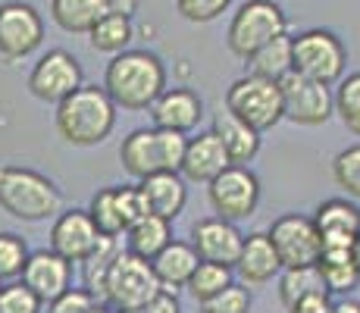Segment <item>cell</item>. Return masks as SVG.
Listing matches in <instances>:
<instances>
[{
    "instance_id": "obj_1",
    "label": "cell",
    "mask_w": 360,
    "mask_h": 313,
    "mask_svg": "<svg viewBox=\"0 0 360 313\" xmlns=\"http://www.w3.org/2000/svg\"><path fill=\"white\" fill-rule=\"evenodd\" d=\"M103 88L116 107L129 113L150 110L166 91V66L150 51H122L107 63Z\"/></svg>"
},
{
    "instance_id": "obj_2",
    "label": "cell",
    "mask_w": 360,
    "mask_h": 313,
    "mask_svg": "<svg viewBox=\"0 0 360 313\" xmlns=\"http://www.w3.org/2000/svg\"><path fill=\"white\" fill-rule=\"evenodd\" d=\"M116 103L103 85H82L75 94H69L63 103H57L53 125L60 138L72 148H94L110 138L116 129Z\"/></svg>"
},
{
    "instance_id": "obj_3",
    "label": "cell",
    "mask_w": 360,
    "mask_h": 313,
    "mask_svg": "<svg viewBox=\"0 0 360 313\" xmlns=\"http://www.w3.org/2000/svg\"><path fill=\"white\" fill-rule=\"evenodd\" d=\"M63 204V191L44 172H34L29 166H0V210H6L13 219H57Z\"/></svg>"
},
{
    "instance_id": "obj_4",
    "label": "cell",
    "mask_w": 360,
    "mask_h": 313,
    "mask_svg": "<svg viewBox=\"0 0 360 313\" xmlns=\"http://www.w3.org/2000/svg\"><path fill=\"white\" fill-rule=\"evenodd\" d=\"M185 151H188V138L182 132L150 125V129H135L122 138L120 163L131 179L144 182L150 176H160V172H179Z\"/></svg>"
},
{
    "instance_id": "obj_5",
    "label": "cell",
    "mask_w": 360,
    "mask_h": 313,
    "mask_svg": "<svg viewBox=\"0 0 360 313\" xmlns=\"http://www.w3.org/2000/svg\"><path fill=\"white\" fill-rule=\"evenodd\" d=\"M288 34V16L276 0H245L235 10L226 44L238 60H251L269 41Z\"/></svg>"
},
{
    "instance_id": "obj_6",
    "label": "cell",
    "mask_w": 360,
    "mask_h": 313,
    "mask_svg": "<svg viewBox=\"0 0 360 313\" xmlns=\"http://www.w3.org/2000/svg\"><path fill=\"white\" fill-rule=\"evenodd\" d=\"M163 291L160 279L154 273V263L141 260V257L120 250V257L113 260L103 282V298L110 301V307L120 313H135L141 310L150 298H157Z\"/></svg>"
},
{
    "instance_id": "obj_7",
    "label": "cell",
    "mask_w": 360,
    "mask_h": 313,
    "mask_svg": "<svg viewBox=\"0 0 360 313\" xmlns=\"http://www.w3.org/2000/svg\"><path fill=\"white\" fill-rule=\"evenodd\" d=\"M295 72L323 85H338L348 69V47L332 29H307L292 41Z\"/></svg>"
},
{
    "instance_id": "obj_8",
    "label": "cell",
    "mask_w": 360,
    "mask_h": 313,
    "mask_svg": "<svg viewBox=\"0 0 360 313\" xmlns=\"http://www.w3.org/2000/svg\"><path fill=\"white\" fill-rule=\"evenodd\" d=\"M226 110H232L238 120L254 125L260 135L285 120L279 82L260 79V75H251V72L235 79L229 85V91H226Z\"/></svg>"
},
{
    "instance_id": "obj_9",
    "label": "cell",
    "mask_w": 360,
    "mask_h": 313,
    "mask_svg": "<svg viewBox=\"0 0 360 313\" xmlns=\"http://www.w3.org/2000/svg\"><path fill=\"white\" fill-rule=\"evenodd\" d=\"M269 238L282 260V269L297 267H320L323 260V232L316 229L314 217L304 213H285V217L273 219L269 226Z\"/></svg>"
},
{
    "instance_id": "obj_10",
    "label": "cell",
    "mask_w": 360,
    "mask_h": 313,
    "mask_svg": "<svg viewBox=\"0 0 360 313\" xmlns=\"http://www.w3.org/2000/svg\"><path fill=\"white\" fill-rule=\"evenodd\" d=\"M282 88V107H285V120L295 125H326L335 113V91L323 82H314L301 72H288L279 82Z\"/></svg>"
},
{
    "instance_id": "obj_11",
    "label": "cell",
    "mask_w": 360,
    "mask_h": 313,
    "mask_svg": "<svg viewBox=\"0 0 360 313\" xmlns=\"http://www.w3.org/2000/svg\"><path fill=\"white\" fill-rule=\"evenodd\" d=\"M207 200L213 213L229 222L248 219L257 213L260 204V179L254 176L251 166H229L223 176H217L207 185Z\"/></svg>"
},
{
    "instance_id": "obj_12",
    "label": "cell",
    "mask_w": 360,
    "mask_h": 313,
    "mask_svg": "<svg viewBox=\"0 0 360 313\" xmlns=\"http://www.w3.org/2000/svg\"><path fill=\"white\" fill-rule=\"evenodd\" d=\"M44 41V19L32 4L6 0L0 4V57L19 63L32 57Z\"/></svg>"
},
{
    "instance_id": "obj_13",
    "label": "cell",
    "mask_w": 360,
    "mask_h": 313,
    "mask_svg": "<svg viewBox=\"0 0 360 313\" xmlns=\"http://www.w3.org/2000/svg\"><path fill=\"white\" fill-rule=\"evenodd\" d=\"M82 85H85V75H82L79 60L69 51H47L29 72V91L53 107L63 103L69 94H75Z\"/></svg>"
},
{
    "instance_id": "obj_14",
    "label": "cell",
    "mask_w": 360,
    "mask_h": 313,
    "mask_svg": "<svg viewBox=\"0 0 360 313\" xmlns=\"http://www.w3.org/2000/svg\"><path fill=\"white\" fill-rule=\"evenodd\" d=\"M101 241L103 235L88 210H63L51 226V250H57L69 263H85L101 248Z\"/></svg>"
},
{
    "instance_id": "obj_15",
    "label": "cell",
    "mask_w": 360,
    "mask_h": 313,
    "mask_svg": "<svg viewBox=\"0 0 360 313\" xmlns=\"http://www.w3.org/2000/svg\"><path fill=\"white\" fill-rule=\"evenodd\" d=\"M191 245H195L200 260L226 263V267L235 269L241 245H245V235H241V229L229 219L207 217V219H198L195 226H191Z\"/></svg>"
},
{
    "instance_id": "obj_16",
    "label": "cell",
    "mask_w": 360,
    "mask_h": 313,
    "mask_svg": "<svg viewBox=\"0 0 360 313\" xmlns=\"http://www.w3.org/2000/svg\"><path fill=\"white\" fill-rule=\"evenodd\" d=\"M22 282L29 285L44 304H53L60 295L69 291V282H72V263H69L66 257H60L57 250H51V248L32 250L29 263H25Z\"/></svg>"
},
{
    "instance_id": "obj_17",
    "label": "cell",
    "mask_w": 360,
    "mask_h": 313,
    "mask_svg": "<svg viewBox=\"0 0 360 313\" xmlns=\"http://www.w3.org/2000/svg\"><path fill=\"white\" fill-rule=\"evenodd\" d=\"M232 166L229 151L223 148L213 132H200L198 138H188V151H185L182 160V176L185 182H198V185H210L217 176H223Z\"/></svg>"
},
{
    "instance_id": "obj_18",
    "label": "cell",
    "mask_w": 360,
    "mask_h": 313,
    "mask_svg": "<svg viewBox=\"0 0 360 313\" xmlns=\"http://www.w3.org/2000/svg\"><path fill=\"white\" fill-rule=\"evenodd\" d=\"M150 120L157 129H169V132H188L198 129V122L204 120V101L191 91V88H166L160 94V101L150 107Z\"/></svg>"
},
{
    "instance_id": "obj_19",
    "label": "cell",
    "mask_w": 360,
    "mask_h": 313,
    "mask_svg": "<svg viewBox=\"0 0 360 313\" xmlns=\"http://www.w3.org/2000/svg\"><path fill=\"white\" fill-rule=\"evenodd\" d=\"M282 273V260L273 248V238L266 232H251L245 235L238 263H235V276L241 285H266Z\"/></svg>"
},
{
    "instance_id": "obj_20",
    "label": "cell",
    "mask_w": 360,
    "mask_h": 313,
    "mask_svg": "<svg viewBox=\"0 0 360 313\" xmlns=\"http://www.w3.org/2000/svg\"><path fill=\"white\" fill-rule=\"evenodd\" d=\"M138 188H141L144 200H148V210L166 222H176L182 217L185 204H188V188H185L182 172H160V176L138 182Z\"/></svg>"
},
{
    "instance_id": "obj_21",
    "label": "cell",
    "mask_w": 360,
    "mask_h": 313,
    "mask_svg": "<svg viewBox=\"0 0 360 313\" xmlns=\"http://www.w3.org/2000/svg\"><path fill=\"white\" fill-rule=\"evenodd\" d=\"M210 132L223 141V148L229 151L235 166H248L260 154V132L254 129V125H248L245 120H238L232 110L219 107V113L213 116Z\"/></svg>"
},
{
    "instance_id": "obj_22",
    "label": "cell",
    "mask_w": 360,
    "mask_h": 313,
    "mask_svg": "<svg viewBox=\"0 0 360 313\" xmlns=\"http://www.w3.org/2000/svg\"><path fill=\"white\" fill-rule=\"evenodd\" d=\"M150 263H154V273H157V279H160L163 288L166 291H179V288H188V282H191V276H195L200 257H198V250H195L191 241H176L172 238Z\"/></svg>"
},
{
    "instance_id": "obj_23",
    "label": "cell",
    "mask_w": 360,
    "mask_h": 313,
    "mask_svg": "<svg viewBox=\"0 0 360 313\" xmlns=\"http://www.w3.org/2000/svg\"><path fill=\"white\" fill-rule=\"evenodd\" d=\"M107 13H113V0H51L53 23L72 34H88Z\"/></svg>"
},
{
    "instance_id": "obj_24",
    "label": "cell",
    "mask_w": 360,
    "mask_h": 313,
    "mask_svg": "<svg viewBox=\"0 0 360 313\" xmlns=\"http://www.w3.org/2000/svg\"><path fill=\"white\" fill-rule=\"evenodd\" d=\"M292 41L295 34H282V38L269 41L266 47H260L248 63V72L260 75L269 82H282L288 72H295V57H292Z\"/></svg>"
},
{
    "instance_id": "obj_25",
    "label": "cell",
    "mask_w": 360,
    "mask_h": 313,
    "mask_svg": "<svg viewBox=\"0 0 360 313\" xmlns=\"http://www.w3.org/2000/svg\"><path fill=\"white\" fill-rule=\"evenodd\" d=\"M172 241V222H166L160 217H144L141 222L126 232V245H129V254L141 257V260H154L157 254Z\"/></svg>"
},
{
    "instance_id": "obj_26",
    "label": "cell",
    "mask_w": 360,
    "mask_h": 313,
    "mask_svg": "<svg viewBox=\"0 0 360 313\" xmlns=\"http://www.w3.org/2000/svg\"><path fill=\"white\" fill-rule=\"evenodd\" d=\"M314 222L323 235H360V207L351 198H329L316 207Z\"/></svg>"
},
{
    "instance_id": "obj_27",
    "label": "cell",
    "mask_w": 360,
    "mask_h": 313,
    "mask_svg": "<svg viewBox=\"0 0 360 313\" xmlns=\"http://www.w3.org/2000/svg\"><path fill=\"white\" fill-rule=\"evenodd\" d=\"M88 38H91L94 51L113 53V57H116V53L129 51V41L135 38V25H131V16L113 10V13H107V16H103L91 32H88Z\"/></svg>"
},
{
    "instance_id": "obj_28",
    "label": "cell",
    "mask_w": 360,
    "mask_h": 313,
    "mask_svg": "<svg viewBox=\"0 0 360 313\" xmlns=\"http://www.w3.org/2000/svg\"><path fill=\"white\" fill-rule=\"evenodd\" d=\"M320 291H326L320 267H297V269H282L279 273V301L285 310L295 307L304 298L320 295Z\"/></svg>"
},
{
    "instance_id": "obj_29",
    "label": "cell",
    "mask_w": 360,
    "mask_h": 313,
    "mask_svg": "<svg viewBox=\"0 0 360 313\" xmlns=\"http://www.w3.org/2000/svg\"><path fill=\"white\" fill-rule=\"evenodd\" d=\"M88 213H91L94 226L101 229L103 238H120V235L129 232L126 219H122V210H120V191H116V188H101V191H94Z\"/></svg>"
},
{
    "instance_id": "obj_30",
    "label": "cell",
    "mask_w": 360,
    "mask_h": 313,
    "mask_svg": "<svg viewBox=\"0 0 360 313\" xmlns=\"http://www.w3.org/2000/svg\"><path fill=\"white\" fill-rule=\"evenodd\" d=\"M235 282V269L226 267V263H210V260H200L195 276H191L188 282V291L191 298H195L198 304L210 301V298H217L223 288H229Z\"/></svg>"
},
{
    "instance_id": "obj_31",
    "label": "cell",
    "mask_w": 360,
    "mask_h": 313,
    "mask_svg": "<svg viewBox=\"0 0 360 313\" xmlns=\"http://www.w3.org/2000/svg\"><path fill=\"white\" fill-rule=\"evenodd\" d=\"M335 116L351 135L360 138V72H351L335 88Z\"/></svg>"
},
{
    "instance_id": "obj_32",
    "label": "cell",
    "mask_w": 360,
    "mask_h": 313,
    "mask_svg": "<svg viewBox=\"0 0 360 313\" xmlns=\"http://www.w3.org/2000/svg\"><path fill=\"white\" fill-rule=\"evenodd\" d=\"M320 276L326 282L329 295L348 298L360 285V263L354 260H335V257H323L320 260Z\"/></svg>"
},
{
    "instance_id": "obj_33",
    "label": "cell",
    "mask_w": 360,
    "mask_h": 313,
    "mask_svg": "<svg viewBox=\"0 0 360 313\" xmlns=\"http://www.w3.org/2000/svg\"><path fill=\"white\" fill-rule=\"evenodd\" d=\"M32 250L25 245L22 235L16 232H0V282H13L25 273Z\"/></svg>"
},
{
    "instance_id": "obj_34",
    "label": "cell",
    "mask_w": 360,
    "mask_h": 313,
    "mask_svg": "<svg viewBox=\"0 0 360 313\" xmlns=\"http://www.w3.org/2000/svg\"><path fill=\"white\" fill-rule=\"evenodd\" d=\"M332 179L348 198L360 200V144L338 151L335 160H332Z\"/></svg>"
},
{
    "instance_id": "obj_35",
    "label": "cell",
    "mask_w": 360,
    "mask_h": 313,
    "mask_svg": "<svg viewBox=\"0 0 360 313\" xmlns=\"http://www.w3.org/2000/svg\"><path fill=\"white\" fill-rule=\"evenodd\" d=\"M200 313H251V291H248V285L232 282L217 298L200 304Z\"/></svg>"
},
{
    "instance_id": "obj_36",
    "label": "cell",
    "mask_w": 360,
    "mask_h": 313,
    "mask_svg": "<svg viewBox=\"0 0 360 313\" xmlns=\"http://www.w3.org/2000/svg\"><path fill=\"white\" fill-rule=\"evenodd\" d=\"M44 301L25 282H10L0 291V313H41Z\"/></svg>"
},
{
    "instance_id": "obj_37",
    "label": "cell",
    "mask_w": 360,
    "mask_h": 313,
    "mask_svg": "<svg viewBox=\"0 0 360 313\" xmlns=\"http://www.w3.org/2000/svg\"><path fill=\"white\" fill-rule=\"evenodd\" d=\"M232 6V0H176V10L188 23H213Z\"/></svg>"
},
{
    "instance_id": "obj_38",
    "label": "cell",
    "mask_w": 360,
    "mask_h": 313,
    "mask_svg": "<svg viewBox=\"0 0 360 313\" xmlns=\"http://www.w3.org/2000/svg\"><path fill=\"white\" fill-rule=\"evenodd\" d=\"M116 191H120V210H122V219H126L129 229L135 226V222H141L144 217H150L148 200H144L138 185H120Z\"/></svg>"
},
{
    "instance_id": "obj_39",
    "label": "cell",
    "mask_w": 360,
    "mask_h": 313,
    "mask_svg": "<svg viewBox=\"0 0 360 313\" xmlns=\"http://www.w3.org/2000/svg\"><path fill=\"white\" fill-rule=\"evenodd\" d=\"M47 307H51V313H94L98 310V298L88 288H69L66 295H60Z\"/></svg>"
},
{
    "instance_id": "obj_40",
    "label": "cell",
    "mask_w": 360,
    "mask_h": 313,
    "mask_svg": "<svg viewBox=\"0 0 360 313\" xmlns=\"http://www.w3.org/2000/svg\"><path fill=\"white\" fill-rule=\"evenodd\" d=\"M335 301H332L329 291H320V295H310L304 301H297L295 307H288V313H332Z\"/></svg>"
},
{
    "instance_id": "obj_41",
    "label": "cell",
    "mask_w": 360,
    "mask_h": 313,
    "mask_svg": "<svg viewBox=\"0 0 360 313\" xmlns=\"http://www.w3.org/2000/svg\"><path fill=\"white\" fill-rule=\"evenodd\" d=\"M135 313H182V304H179V298H176V291H160L157 298H150L148 304H144L141 310H135Z\"/></svg>"
},
{
    "instance_id": "obj_42",
    "label": "cell",
    "mask_w": 360,
    "mask_h": 313,
    "mask_svg": "<svg viewBox=\"0 0 360 313\" xmlns=\"http://www.w3.org/2000/svg\"><path fill=\"white\" fill-rule=\"evenodd\" d=\"M332 313H360V301H354V298H342V301H335Z\"/></svg>"
},
{
    "instance_id": "obj_43",
    "label": "cell",
    "mask_w": 360,
    "mask_h": 313,
    "mask_svg": "<svg viewBox=\"0 0 360 313\" xmlns=\"http://www.w3.org/2000/svg\"><path fill=\"white\" fill-rule=\"evenodd\" d=\"M138 6V0H113V10L116 13H126V16H131Z\"/></svg>"
},
{
    "instance_id": "obj_44",
    "label": "cell",
    "mask_w": 360,
    "mask_h": 313,
    "mask_svg": "<svg viewBox=\"0 0 360 313\" xmlns=\"http://www.w3.org/2000/svg\"><path fill=\"white\" fill-rule=\"evenodd\" d=\"M94 313H120V310H110V307H101V304H98V310H94Z\"/></svg>"
},
{
    "instance_id": "obj_45",
    "label": "cell",
    "mask_w": 360,
    "mask_h": 313,
    "mask_svg": "<svg viewBox=\"0 0 360 313\" xmlns=\"http://www.w3.org/2000/svg\"><path fill=\"white\" fill-rule=\"evenodd\" d=\"M0 291H4V282H0Z\"/></svg>"
}]
</instances>
